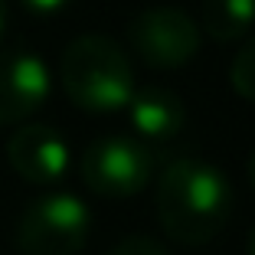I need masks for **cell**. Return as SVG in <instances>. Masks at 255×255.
<instances>
[{
    "mask_svg": "<svg viewBox=\"0 0 255 255\" xmlns=\"http://www.w3.org/2000/svg\"><path fill=\"white\" fill-rule=\"evenodd\" d=\"M200 26L219 43L246 36L255 26V0H203Z\"/></svg>",
    "mask_w": 255,
    "mask_h": 255,
    "instance_id": "9",
    "label": "cell"
},
{
    "mask_svg": "<svg viewBox=\"0 0 255 255\" xmlns=\"http://www.w3.org/2000/svg\"><path fill=\"white\" fill-rule=\"evenodd\" d=\"M7 160L26 183L53 187L69 173L72 154L66 137L49 125H23L7 141Z\"/></svg>",
    "mask_w": 255,
    "mask_h": 255,
    "instance_id": "7",
    "label": "cell"
},
{
    "mask_svg": "<svg viewBox=\"0 0 255 255\" xmlns=\"http://www.w3.org/2000/svg\"><path fill=\"white\" fill-rule=\"evenodd\" d=\"M108 255H170L157 239L150 236H125L121 242H115Z\"/></svg>",
    "mask_w": 255,
    "mask_h": 255,
    "instance_id": "11",
    "label": "cell"
},
{
    "mask_svg": "<svg viewBox=\"0 0 255 255\" xmlns=\"http://www.w3.org/2000/svg\"><path fill=\"white\" fill-rule=\"evenodd\" d=\"M128 118H131L137 137L150 144H164L183 131L187 105L167 85H144V89H134V95L128 102Z\"/></svg>",
    "mask_w": 255,
    "mask_h": 255,
    "instance_id": "8",
    "label": "cell"
},
{
    "mask_svg": "<svg viewBox=\"0 0 255 255\" xmlns=\"http://www.w3.org/2000/svg\"><path fill=\"white\" fill-rule=\"evenodd\" d=\"M53 75L39 53L7 49L0 53V125H20L46 105Z\"/></svg>",
    "mask_w": 255,
    "mask_h": 255,
    "instance_id": "6",
    "label": "cell"
},
{
    "mask_svg": "<svg viewBox=\"0 0 255 255\" xmlns=\"http://www.w3.org/2000/svg\"><path fill=\"white\" fill-rule=\"evenodd\" d=\"M26 10H33V13H43V16H49V13H59V10H66L72 0H20Z\"/></svg>",
    "mask_w": 255,
    "mask_h": 255,
    "instance_id": "12",
    "label": "cell"
},
{
    "mask_svg": "<svg viewBox=\"0 0 255 255\" xmlns=\"http://www.w3.org/2000/svg\"><path fill=\"white\" fill-rule=\"evenodd\" d=\"M233 187L219 167L200 157H177L157 180V219L183 246H203L229 223Z\"/></svg>",
    "mask_w": 255,
    "mask_h": 255,
    "instance_id": "1",
    "label": "cell"
},
{
    "mask_svg": "<svg viewBox=\"0 0 255 255\" xmlns=\"http://www.w3.org/2000/svg\"><path fill=\"white\" fill-rule=\"evenodd\" d=\"M92 233V213L75 193H46L23 210L16 249L23 255H79Z\"/></svg>",
    "mask_w": 255,
    "mask_h": 255,
    "instance_id": "3",
    "label": "cell"
},
{
    "mask_svg": "<svg viewBox=\"0 0 255 255\" xmlns=\"http://www.w3.org/2000/svg\"><path fill=\"white\" fill-rule=\"evenodd\" d=\"M246 173H249V183L255 187V150L249 154V164H246Z\"/></svg>",
    "mask_w": 255,
    "mask_h": 255,
    "instance_id": "13",
    "label": "cell"
},
{
    "mask_svg": "<svg viewBox=\"0 0 255 255\" xmlns=\"http://www.w3.org/2000/svg\"><path fill=\"white\" fill-rule=\"evenodd\" d=\"M246 249H249V255H255V226H252V233H249V246Z\"/></svg>",
    "mask_w": 255,
    "mask_h": 255,
    "instance_id": "15",
    "label": "cell"
},
{
    "mask_svg": "<svg viewBox=\"0 0 255 255\" xmlns=\"http://www.w3.org/2000/svg\"><path fill=\"white\" fill-rule=\"evenodd\" d=\"M82 180L92 193L121 200L134 196L154 177V154L144 141L128 134H105L92 141L82 154Z\"/></svg>",
    "mask_w": 255,
    "mask_h": 255,
    "instance_id": "4",
    "label": "cell"
},
{
    "mask_svg": "<svg viewBox=\"0 0 255 255\" xmlns=\"http://www.w3.org/2000/svg\"><path fill=\"white\" fill-rule=\"evenodd\" d=\"M59 79L69 102L92 115H112L128 108L134 95V66L115 39L102 33L75 36L59 62Z\"/></svg>",
    "mask_w": 255,
    "mask_h": 255,
    "instance_id": "2",
    "label": "cell"
},
{
    "mask_svg": "<svg viewBox=\"0 0 255 255\" xmlns=\"http://www.w3.org/2000/svg\"><path fill=\"white\" fill-rule=\"evenodd\" d=\"M7 30V0H0V36Z\"/></svg>",
    "mask_w": 255,
    "mask_h": 255,
    "instance_id": "14",
    "label": "cell"
},
{
    "mask_svg": "<svg viewBox=\"0 0 255 255\" xmlns=\"http://www.w3.org/2000/svg\"><path fill=\"white\" fill-rule=\"evenodd\" d=\"M229 82L242 98L255 102V36H249V43L236 53L233 66H229Z\"/></svg>",
    "mask_w": 255,
    "mask_h": 255,
    "instance_id": "10",
    "label": "cell"
},
{
    "mask_svg": "<svg viewBox=\"0 0 255 255\" xmlns=\"http://www.w3.org/2000/svg\"><path fill=\"white\" fill-rule=\"evenodd\" d=\"M128 39L147 66L180 69L200 53V26L183 7L157 3L131 16Z\"/></svg>",
    "mask_w": 255,
    "mask_h": 255,
    "instance_id": "5",
    "label": "cell"
}]
</instances>
